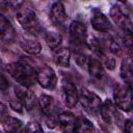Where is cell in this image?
<instances>
[{
    "instance_id": "cell-1",
    "label": "cell",
    "mask_w": 133,
    "mask_h": 133,
    "mask_svg": "<svg viewBox=\"0 0 133 133\" xmlns=\"http://www.w3.org/2000/svg\"><path fill=\"white\" fill-rule=\"evenodd\" d=\"M9 75L22 86L30 87L36 82V71L25 61H15L6 65Z\"/></svg>"
},
{
    "instance_id": "cell-2",
    "label": "cell",
    "mask_w": 133,
    "mask_h": 133,
    "mask_svg": "<svg viewBox=\"0 0 133 133\" xmlns=\"http://www.w3.org/2000/svg\"><path fill=\"white\" fill-rule=\"evenodd\" d=\"M16 18L21 26L30 33H37L41 29L33 6L29 2H20L16 7Z\"/></svg>"
},
{
    "instance_id": "cell-3",
    "label": "cell",
    "mask_w": 133,
    "mask_h": 133,
    "mask_svg": "<svg viewBox=\"0 0 133 133\" xmlns=\"http://www.w3.org/2000/svg\"><path fill=\"white\" fill-rule=\"evenodd\" d=\"M113 100L115 106L124 111H130L132 108L131 87L124 84L117 85L113 90Z\"/></svg>"
},
{
    "instance_id": "cell-4",
    "label": "cell",
    "mask_w": 133,
    "mask_h": 133,
    "mask_svg": "<svg viewBox=\"0 0 133 133\" xmlns=\"http://www.w3.org/2000/svg\"><path fill=\"white\" fill-rule=\"evenodd\" d=\"M112 21L119 27L122 28L125 32H132L131 27H132V23L129 17V14L127 12V10L123 9V7H121L119 4H114L111 6L110 8V12H109Z\"/></svg>"
},
{
    "instance_id": "cell-5",
    "label": "cell",
    "mask_w": 133,
    "mask_h": 133,
    "mask_svg": "<svg viewBox=\"0 0 133 133\" xmlns=\"http://www.w3.org/2000/svg\"><path fill=\"white\" fill-rule=\"evenodd\" d=\"M78 99L81 105L90 111H98L102 106L101 98L86 87H82L80 89L78 92Z\"/></svg>"
},
{
    "instance_id": "cell-6",
    "label": "cell",
    "mask_w": 133,
    "mask_h": 133,
    "mask_svg": "<svg viewBox=\"0 0 133 133\" xmlns=\"http://www.w3.org/2000/svg\"><path fill=\"white\" fill-rule=\"evenodd\" d=\"M36 82L46 89H54L57 84V76L50 66H44L36 72Z\"/></svg>"
},
{
    "instance_id": "cell-7",
    "label": "cell",
    "mask_w": 133,
    "mask_h": 133,
    "mask_svg": "<svg viewBox=\"0 0 133 133\" xmlns=\"http://www.w3.org/2000/svg\"><path fill=\"white\" fill-rule=\"evenodd\" d=\"M87 30L80 21H74L70 25V37L75 45H84L87 39Z\"/></svg>"
},
{
    "instance_id": "cell-8",
    "label": "cell",
    "mask_w": 133,
    "mask_h": 133,
    "mask_svg": "<svg viewBox=\"0 0 133 133\" xmlns=\"http://www.w3.org/2000/svg\"><path fill=\"white\" fill-rule=\"evenodd\" d=\"M15 94L18 98V100L21 102L23 107H25L27 110H31L35 105V96L33 91L26 86L17 85L15 87Z\"/></svg>"
},
{
    "instance_id": "cell-9",
    "label": "cell",
    "mask_w": 133,
    "mask_h": 133,
    "mask_svg": "<svg viewBox=\"0 0 133 133\" xmlns=\"http://www.w3.org/2000/svg\"><path fill=\"white\" fill-rule=\"evenodd\" d=\"M61 90H62L61 94H62V99H63L64 104L70 108L75 107L77 105V103L79 102L78 91H77L75 84L69 80L63 81L62 86H61Z\"/></svg>"
},
{
    "instance_id": "cell-10",
    "label": "cell",
    "mask_w": 133,
    "mask_h": 133,
    "mask_svg": "<svg viewBox=\"0 0 133 133\" xmlns=\"http://www.w3.org/2000/svg\"><path fill=\"white\" fill-rule=\"evenodd\" d=\"M90 23H91L92 28L99 32L106 33L112 29V24H111L110 20L103 12H101L100 10H97V9H95L91 14Z\"/></svg>"
},
{
    "instance_id": "cell-11",
    "label": "cell",
    "mask_w": 133,
    "mask_h": 133,
    "mask_svg": "<svg viewBox=\"0 0 133 133\" xmlns=\"http://www.w3.org/2000/svg\"><path fill=\"white\" fill-rule=\"evenodd\" d=\"M76 116L71 112H62L57 116V125L62 133H73Z\"/></svg>"
},
{
    "instance_id": "cell-12",
    "label": "cell",
    "mask_w": 133,
    "mask_h": 133,
    "mask_svg": "<svg viewBox=\"0 0 133 133\" xmlns=\"http://www.w3.org/2000/svg\"><path fill=\"white\" fill-rule=\"evenodd\" d=\"M66 19V12L64 5L61 2H54L50 9V20L52 23L59 25Z\"/></svg>"
},
{
    "instance_id": "cell-13",
    "label": "cell",
    "mask_w": 133,
    "mask_h": 133,
    "mask_svg": "<svg viewBox=\"0 0 133 133\" xmlns=\"http://www.w3.org/2000/svg\"><path fill=\"white\" fill-rule=\"evenodd\" d=\"M16 36L15 28L8 19L0 15V37L5 42H11Z\"/></svg>"
},
{
    "instance_id": "cell-14",
    "label": "cell",
    "mask_w": 133,
    "mask_h": 133,
    "mask_svg": "<svg viewBox=\"0 0 133 133\" xmlns=\"http://www.w3.org/2000/svg\"><path fill=\"white\" fill-rule=\"evenodd\" d=\"M53 58L56 64L62 68L70 66V59H71V51L69 48L59 47L53 50Z\"/></svg>"
},
{
    "instance_id": "cell-15",
    "label": "cell",
    "mask_w": 133,
    "mask_h": 133,
    "mask_svg": "<svg viewBox=\"0 0 133 133\" xmlns=\"http://www.w3.org/2000/svg\"><path fill=\"white\" fill-rule=\"evenodd\" d=\"M3 129L6 133H22L24 130V124L17 117L8 115L2 122Z\"/></svg>"
},
{
    "instance_id": "cell-16",
    "label": "cell",
    "mask_w": 133,
    "mask_h": 133,
    "mask_svg": "<svg viewBox=\"0 0 133 133\" xmlns=\"http://www.w3.org/2000/svg\"><path fill=\"white\" fill-rule=\"evenodd\" d=\"M100 111H101V115H102L103 119L107 124H111L113 121H115V115L117 113H116V109H115L113 103L110 100H106L104 103H102Z\"/></svg>"
},
{
    "instance_id": "cell-17",
    "label": "cell",
    "mask_w": 133,
    "mask_h": 133,
    "mask_svg": "<svg viewBox=\"0 0 133 133\" xmlns=\"http://www.w3.org/2000/svg\"><path fill=\"white\" fill-rule=\"evenodd\" d=\"M73 133H95V127L90 121L84 116L76 117Z\"/></svg>"
},
{
    "instance_id": "cell-18",
    "label": "cell",
    "mask_w": 133,
    "mask_h": 133,
    "mask_svg": "<svg viewBox=\"0 0 133 133\" xmlns=\"http://www.w3.org/2000/svg\"><path fill=\"white\" fill-rule=\"evenodd\" d=\"M85 68L92 78H95V79H101L102 78L103 66H102V63L100 62V60H98L96 58H87Z\"/></svg>"
},
{
    "instance_id": "cell-19",
    "label": "cell",
    "mask_w": 133,
    "mask_h": 133,
    "mask_svg": "<svg viewBox=\"0 0 133 133\" xmlns=\"http://www.w3.org/2000/svg\"><path fill=\"white\" fill-rule=\"evenodd\" d=\"M121 77L126 85L131 87L132 80H133V72H132V61L131 59L125 58L121 65Z\"/></svg>"
},
{
    "instance_id": "cell-20",
    "label": "cell",
    "mask_w": 133,
    "mask_h": 133,
    "mask_svg": "<svg viewBox=\"0 0 133 133\" xmlns=\"http://www.w3.org/2000/svg\"><path fill=\"white\" fill-rule=\"evenodd\" d=\"M38 105L41 107V110L43 111L44 114L51 115L53 114V110H54V99L51 96L48 95H41L38 97Z\"/></svg>"
},
{
    "instance_id": "cell-21",
    "label": "cell",
    "mask_w": 133,
    "mask_h": 133,
    "mask_svg": "<svg viewBox=\"0 0 133 133\" xmlns=\"http://www.w3.org/2000/svg\"><path fill=\"white\" fill-rule=\"evenodd\" d=\"M21 48L29 54H38L42 51L41 44L33 38H23L20 42Z\"/></svg>"
},
{
    "instance_id": "cell-22",
    "label": "cell",
    "mask_w": 133,
    "mask_h": 133,
    "mask_svg": "<svg viewBox=\"0 0 133 133\" xmlns=\"http://www.w3.org/2000/svg\"><path fill=\"white\" fill-rule=\"evenodd\" d=\"M45 41H46L47 46L51 50H55L60 47L62 37L59 33H57L55 31H47L45 34Z\"/></svg>"
},
{
    "instance_id": "cell-23",
    "label": "cell",
    "mask_w": 133,
    "mask_h": 133,
    "mask_svg": "<svg viewBox=\"0 0 133 133\" xmlns=\"http://www.w3.org/2000/svg\"><path fill=\"white\" fill-rule=\"evenodd\" d=\"M25 133H44V131L37 122L32 121V122H29L27 124L26 129H25Z\"/></svg>"
},
{
    "instance_id": "cell-24",
    "label": "cell",
    "mask_w": 133,
    "mask_h": 133,
    "mask_svg": "<svg viewBox=\"0 0 133 133\" xmlns=\"http://www.w3.org/2000/svg\"><path fill=\"white\" fill-rule=\"evenodd\" d=\"M89 49H91L95 53L97 54H101V49H100V43L98 39H96L94 36H87V39H86V43H85Z\"/></svg>"
},
{
    "instance_id": "cell-25",
    "label": "cell",
    "mask_w": 133,
    "mask_h": 133,
    "mask_svg": "<svg viewBox=\"0 0 133 133\" xmlns=\"http://www.w3.org/2000/svg\"><path fill=\"white\" fill-rule=\"evenodd\" d=\"M106 46H107V48L109 49V51L112 52V53H117V54H119V53L122 52V49H121L118 43H117L115 39L111 38V37H109V38L106 41Z\"/></svg>"
},
{
    "instance_id": "cell-26",
    "label": "cell",
    "mask_w": 133,
    "mask_h": 133,
    "mask_svg": "<svg viewBox=\"0 0 133 133\" xmlns=\"http://www.w3.org/2000/svg\"><path fill=\"white\" fill-rule=\"evenodd\" d=\"M8 116V108L7 106L0 101V123H2Z\"/></svg>"
},
{
    "instance_id": "cell-27",
    "label": "cell",
    "mask_w": 133,
    "mask_h": 133,
    "mask_svg": "<svg viewBox=\"0 0 133 133\" xmlns=\"http://www.w3.org/2000/svg\"><path fill=\"white\" fill-rule=\"evenodd\" d=\"M9 105H10V108H12L15 111H18V112H22L23 111V105L21 104V102L19 100L10 101Z\"/></svg>"
},
{
    "instance_id": "cell-28",
    "label": "cell",
    "mask_w": 133,
    "mask_h": 133,
    "mask_svg": "<svg viewBox=\"0 0 133 133\" xmlns=\"http://www.w3.org/2000/svg\"><path fill=\"white\" fill-rule=\"evenodd\" d=\"M104 63H105V66H106L108 70H113V69H114V66H115L114 58L109 57V56H106V57H105Z\"/></svg>"
},
{
    "instance_id": "cell-29",
    "label": "cell",
    "mask_w": 133,
    "mask_h": 133,
    "mask_svg": "<svg viewBox=\"0 0 133 133\" xmlns=\"http://www.w3.org/2000/svg\"><path fill=\"white\" fill-rule=\"evenodd\" d=\"M8 87V81L6 80V78L0 73V89L1 90H5Z\"/></svg>"
},
{
    "instance_id": "cell-30",
    "label": "cell",
    "mask_w": 133,
    "mask_h": 133,
    "mask_svg": "<svg viewBox=\"0 0 133 133\" xmlns=\"http://www.w3.org/2000/svg\"><path fill=\"white\" fill-rule=\"evenodd\" d=\"M10 5L11 3L8 1H0V15H2V12L7 10V8H9Z\"/></svg>"
},
{
    "instance_id": "cell-31",
    "label": "cell",
    "mask_w": 133,
    "mask_h": 133,
    "mask_svg": "<svg viewBox=\"0 0 133 133\" xmlns=\"http://www.w3.org/2000/svg\"><path fill=\"white\" fill-rule=\"evenodd\" d=\"M124 130H125V133H133V131H132V122H131V119H127V121L125 122Z\"/></svg>"
},
{
    "instance_id": "cell-32",
    "label": "cell",
    "mask_w": 133,
    "mask_h": 133,
    "mask_svg": "<svg viewBox=\"0 0 133 133\" xmlns=\"http://www.w3.org/2000/svg\"><path fill=\"white\" fill-rule=\"evenodd\" d=\"M3 69H4V65H3V63H2V61L0 60V73L3 71Z\"/></svg>"
},
{
    "instance_id": "cell-33",
    "label": "cell",
    "mask_w": 133,
    "mask_h": 133,
    "mask_svg": "<svg viewBox=\"0 0 133 133\" xmlns=\"http://www.w3.org/2000/svg\"><path fill=\"white\" fill-rule=\"evenodd\" d=\"M0 133H2V132H0Z\"/></svg>"
}]
</instances>
